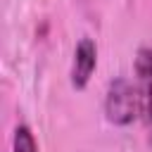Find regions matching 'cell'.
I'll return each mask as SVG.
<instances>
[{
    "instance_id": "obj_1",
    "label": "cell",
    "mask_w": 152,
    "mask_h": 152,
    "mask_svg": "<svg viewBox=\"0 0 152 152\" xmlns=\"http://www.w3.org/2000/svg\"><path fill=\"white\" fill-rule=\"evenodd\" d=\"M102 112L112 126H131L140 116V95L135 81L126 76H114L107 83Z\"/></svg>"
},
{
    "instance_id": "obj_2",
    "label": "cell",
    "mask_w": 152,
    "mask_h": 152,
    "mask_svg": "<svg viewBox=\"0 0 152 152\" xmlns=\"http://www.w3.org/2000/svg\"><path fill=\"white\" fill-rule=\"evenodd\" d=\"M135 86L140 95V116L145 119L152 140V45H142L135 52Z\"/></svg>"
},
{
    "instance_id": "obj_3",
    "label": "cell",
    "mask_w": 152,
    "mask_h": 152,
    "mask_svg": "<svg viewBox=\"0 0 152 152\" xmlns=\"http://www.w3.org/2000/svg\"><path fill=\"white\" fill-rule=\"evenodd\" d=\"M97 69V45L93 38L83 36L76 48H74V57H71V69H69V81L74 90H86V86L90 83L93 74Z\"/></svg>"
},
{
    "instance_id": "obj_4",
    "label": "cell",
    "mask_w": 152,
    "mask_h": 152,
    "mask_svg": "<svg viewBox=\"0 0 152 152\" xmlns=\"http://www.w3.org/2000/svg\"><path fill=\"white\" fill-rule=\"evenodd\" d=\"M12 152H38V142L33 131L26 124H17L12 133Z\"/></svg>"
}]
</instances>
